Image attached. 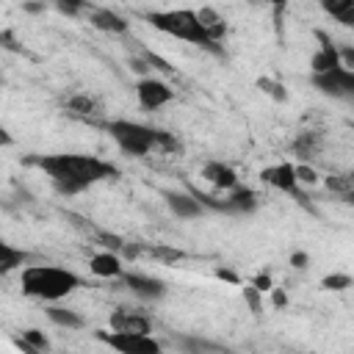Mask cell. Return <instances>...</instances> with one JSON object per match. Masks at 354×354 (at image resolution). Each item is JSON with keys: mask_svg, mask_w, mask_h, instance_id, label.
<instances>
[{"mask_svg": "<svg viewBox=\"0 0 354 354\" xmlns=\"http://www.w3.org/2000/svg\"><path fill=\"white\" fill-rule=\"evenodd\" d=\"M28 166L41 169L53 188L64 196L83 194L86 188L105 183V180H119V169L111 160L94 158V155H77V152H55V155H30L25 158Z\"/></svg>", "mask_w": 354, "mask_h": 354, "instance_id": "6da1fadb", "label": "cell"}, {"mask_svg": "<svg viewBox=\"0 0 354 354\" xmlns=\"http://www.w3.org/2000/svg\"><path fill=\"white\" fill-rule=\"evenodd\" d=\"M108 136L116 141V147L130 155V158H144L149 155L152 149H163V152H180V141L160 130V127H149V124H141V122H133V119H111L105 124Z\"/></svg>", "mask_w": 354, "mask_h": 354, "instance_id": "7a4b0ae2", "label": "cell"}, {"mask_svg": "<svg viewBox=\"0 0 354 354\" xmlns=\"http://www.w3.org/2000/svg\"><path fill=\"white\" fill-rule=\"evenodd\" d=\"M19 282H22L25 296L41 299L50 304L66 299L69 293H75L83 285V279L64 266H25Z\"/></svg>", "mask_w": 354, "mask_h": 354, "instance_id": "3957f363", "label": "cell"}, {"mask_svg": "<svg viewBox=\"0 0 354 354\" xmlns=\"http://www.w3.org/2000/svg\"><path fill=\"white\" fill-rule=\"evenodd\" d=\"M144 19H147L155 30H160V33H166V36L183 39V41H188V44H196V47H202V50H207V53L221 55V47L207 36V30L202 28V22L196 19V11H191V8L147 11Z\"/></svg>", "mask_w": 354, "mask_h": 354, "instance_id": "277c9868", "label": "cell"}, {"mask_svg": "<svg viewBox=\"0 0 354 354\" xmlns=\"http://www.w3.org/2000/svg\"><path fill=\"white\" fill-rule=\"evenodd\" d=\"M94 337L113 348L116 354H163V346L152 335H130V332H111V329H97Z\"/></svg>", "mask_w": 354, "mask_h": 354, "instance_id": "5b68a950", "label": "cell"}, {"mask_svg": "<svg viewBox=\"0 0 354 354\" xmlns=\"http://www.w3.org/2000/svg\"><path fill=\"white\" fill-rule=\"evenodd\" d=\"M310 83H313V88H318L324 97H332V100L354 97V72H348L343 66L329 69L324 75H310Z\"/></svg>", "mask_w": 354, "mask_h": 354, "instance_id": "8992f818", "label": "cell"}, {"mask_svg": "<svg viewBox=\"0 0 354 354\" xmlns=\"http://www.w3.org/2000/svg\"><path fill=\"white\" fill-rule=\"evenodd\" d=\"M136 100L144 111H158L174 100V88L158 77H141L136 83Z\"/></svg>", "mask_w": 354, "mask_h": 354, "instance_id": "52a82bcc", "label": "cell"}, {"mask_svg": "<svg viewBox=\"0 0 354 354\" xmlns=\"http://www.w3.org/2000/svg\"><path fill=\"white\" fill-rule=\"evenodd\" d=\"M119 279H122L124 288H127L136 299H141V301H158V299L166 296V282L158 279V277L138 274V271H124Z\"/></svg>", "mask_w": 354, "mask_h": 354, "instance_id": "ba28073f", "label": "cell"}, {"mask_svg": "<svg viewBox=\"0 0 354 354\" xmlns=\"http://www.w3.org/2000/svg\"><path fill=\"white\" fill-rule=\"evenodd\" d=\"M260 180L282 194H290L296 199L304 202V194L299 191V183H296V171H293V163H274V166H266L260 171Z\"/></svg>", "mask_w": 354, "mask_h": 354, "instance_id": "9c48e42d", "label": "cell"}, {"mask_svg": "<svg viewBox=\"0 0 354 354\" xmlns=\"http://www.w3.org/2000/svg\"><path fill=\"white\" fill-rule=\"evenodd\" d=\"M111 332H130V335H149L152 332V321L149 315L130 310V307H116L108 318Z\"/></svg>", "mask_w": 354, "mask_h": 354, "instance_id": "30bf717a", "label": "cell"}, {"mask_svg": "<svg viewBox=\"0 0 354 354\" xmlns=\"http://www.w3.org/2000/svg\"><path fill=\"white\" fill-rule=\"evenodd\" d=\"M315 39L321 41V47L313 53L310 58V72L313 75H324L329 69H337L340 66V58H337V47L332 44V39L324 33V30H315Z\"/></svg>", "mask_w": 354, "mask_h": 354, "instance_id": "8fae6325", "label": "cell"}, {"mask_svg": "<svg viewBox=\"0 0 354 354\" xmlns=\"http://www.w3.org/2000/svg\"><path fill=\"white\" fill-rule=\"evenodd\" d=\"M171 343L180 354H232L227 346L199 335H171Z\"/></svg>", "mask_w": 354, "mask_h": 354, "instance_id": "7c38bea8", "label": "cell"}, {"mask_svg": "<svg viewBox=\"0 0 354 354\" xmlns=\"http://www.w3.org/2000/svg\"><path fill=\"white\" fill-rule=\"evenodd\" d=\"M202 177H205L216 191H221V194H227V191H232V188L238 185L235 169L227 166V163H221V160H207V163L202 166Z\"/></svg>", "mask_w": 354, "mask_h": 354, "instance_id": "4fadbf2b", "label": "cell"}, {"mask_svg": "<svg viewBox=\"0 0 354 354\" xmlns=\"http://www.w3.org/2000/svg\"><path fill=\"white\" fill-rule=\"evenodd\" d=\"M224 202H227L230 216H249V213H254L257 205H260L257 194H254L249 185H235L232 191L224 194Z\"/></svg>", "mask_w": 354, "mask_h": 354, "instance_id": "5bb4252c", "label": "cell"}, {"mask_svg": "<svg viewBox=\"0 0 354 354\" xmlns=\"http://www.w3.org/2000/svg\"><path fill=\"white\" fill-rule=\"evenodd\" d=\"M160 196L166 199L169 210L177 216V218H199L205 210L202 205L188 194V191H160Z\"/></svg>", "mask_w": 354, "mask_h": 354, "instance_id": "9a60e30c", "label": "cell"}, {"mask_svg": "<svg viewBox=\"0 0 354 354\" xmlns=\"http://www.w3.org/2000/svg\"><path fill=\"white\" fill-rule=\"evenodd\" d=\"M88 22H91L97 30H102V33H116V36L127 33V28H130V22H127L122 14H116V11H111V8H97V6L88 8Z\"/></svg>", "mask_w": 354, "mask_h": 354, "instance_id": "2e32d148", "label": "cell"}, {"mask_svg": "<svg viewBox=\"0 0 354 354\" xmlns=\"http://www.w3.org/2000/svg\"><path fill=\"white\" fill-rule=\"evenodd\" d=\"M88 271L100 279H119L124 274V266H122V257L113 254V252H97L91 254L88 260Z\"/></svg>", "mask_w": 354, "mask_h": 354, "instance_id": "e0dca14e", "label": "cell"}, {"mask_svg": "<svg viewBox=\"0 0 354 354\" xmlns=\"http://www.w3.org/2000/svg\"><path fill=\"white\" fill-rule=\"evenodd\" d=\"M321 147H324V138H321V133H315V130H301V133L290 141V152H293L301 163H310L313 158H318V155H321Z\"/></svg>", "mask_w": 354, "mask_h": 354, "instance_id": "ac0fdd59", "label": "cell"}, {"mask_svg": "<svg viewBox=\"0 0 354 354\" xmlns=\"http://www.w3.org/2000/svg\"><path fill=\"white\" fill-rule=\"evenodd\" d=\"M14 346L22 348L25 354H50V337L36 326L22 329L19 337H14Z\"/></svg>", "mask_w": 354, "mask_h": 354, "instance_id": "d6986e66", "label": "cell"}, {"mask_svg": "<svg viewBox=\"0 0 354 354\" xmlns=\"http://www.w3.org/2000/svg\"><path fill=\"white\" fill-rule=\"evenodd\" d=\"M47 318H50L55 326H64V329H83V326H86V318H83L77 310L58 307V304H50V307H47Z\"/></svg>", "mask_w": 354, "mask_h": 354, "instance_id": "ffe728a7", "label": "cell"}, {"mask_svg": "<svg viewBox=\"0 0 354 354\" xmlns=\"http://www.w3.org/2000/svg\"><path fill=\"white\" fill-rule=\"evenodd\" d=\"M25 263H28V252H25V249H17V246L0 241V277L17 271V268L25 266Z\"/></svg>", "mask_w": 354, "mask_h": 354, "instance_id": "44dd1931", "label": "cell"}, {"mask_svg": "<svg viewBox=\"0 0 354 354\" xmlns=\"http://www.w3.org/2000/svg\"><path fill=\"white\" fill-rule=\"evenodd\" d=\"M66 111L69 113H75V116H91V113H97V100L91 97V94H86V91H77V94H72V97H66Z\"/></svg>", "mask_w": 354, "mask_h": 354, "instance_id": "7402d4cb", "label": "cell"}, {"mask_svg": "<svg viewBox=\"0 0 354 354\" xmlns=\"http://www.w3.org/2000/svg\"><path fill=\"white\" fill-rule=\"evenodd\" d=\"M324 183H326V188H329L332 194L343 196L346 202L354 196V180H351V174H329Z\"/></svg>", "mask_w": 354, "mask_h": 354, "instance_id": "603a6c76", "label": "cell"}, {"mask_svg": "<svg viewBox=\"0 0 354 354\" xmlns=\"http://www.w3.org/2000/svg\"><path fill=\"white\" fill-rule=\"evenodd\" d=\"M324 11L332 14L335 19H340L343 25H354V0H343V3H324Z\"/></svg>", "mask_w": 354, "mask_h": 354, "instance_id": "cb8c5ba5", "label": "cell"}, {"mask_svg": "<svg viewBox=\"0 0 354 354\" xmlns=\"http://www.w3.org/2000/svg\"><path fill=\"white\" fill-rule=\"evenodd\" d=\"M257 88H260L263 94H268L274 102H285V100H288L285 86H282L279 80H274V77H257Z\"/></svg>", "mask_w": 354, "mask_h": 354, "instance_id": "d4e9b609", "label": "cell"}, {"mask_svg": "<svg viewBox=\"0 0 354 354\" xmlns=\"http://www.w3.org/2000/svg\"><path fill=\"white\" fill-rule=\"evenodd\" d=\"M321 288L324 290H346V288H351V277L348 274H326L321 279Z\"/></svg>", "mask_w": 354, "mask_h": 354, "instance_id": "484cf974", "label": "cell"}, {"mask_svg": "<svg viewBox=\"0 0 354 354\" xmlns=\"http://www.w3.org/2000/svg\"><path fill=\"white\" fill-rule=\"evenodd\" d=\"M293 171H296V183L299 185H315L318 177H321L310 163H299V166H293Z\"/></svg>", "mask_w": 354, "mask_h": 354, "instance_id": "4316f807", "label": "cell"}, {"mask_svg": "<svg viewBox=\"0 0 354 354\" xmlns=\"http://www.w3.org/2000/svg\"><path fill=\"white\" fill-rule=\"evenodd\" d=\"M149 254H152V257H158V260H163V263H177V260H183V257H185L180 249H169V246H152V249H149Z\"/></svg>", "mask_w": 354, "mask_h": 354, "instance_id": "83f0119b", "label": "cell"}, {"mask_svg": "<svg viewBox=\"0 0 354 354\" xmlns=\"http://www.w3.org/2000/svg\"><path fill=\"white\" fill-rule=\"evenodd\" d=\"M0 47L8 50V53H25V47L19 44V39H17V33H14L11 28L0 30Z\"/></svg>", "mask_w": 354, "mask_h": 354, "instance_id": "f1b7e54d", "label": "cell"}, {"mask_svg": "<svg viewBox=\"0 0 354 354\" xmlns=\"http://www.w3.org/2000/svg\"><path fill=\"white\" fill-rule=\"evenodd\" d=\"M55 8L61 11V14H66V17H75V14H80V11H86L88 14V3H75V0H58L55 3Z\"/></svg>", "mask_w": 354, "mask_h": 354, "instance_id": "f546056e", "label": "cell"}, {"mask_svg": "<svg viewBox=\"0 0 354 354\" xmlns=\"http://www.w3.org/2000/svg\"><path fill=\"white\" fill-rule=\"evenodd\" d=\"M241 290H243V299H246V304H249V310H252L254 315H260V313H263V301H260V290H254L252 285H243Z\"/></svg>", "mask_w": 354, "mask_h": 354, "instance_id": "4dcf8cb0", "label": "cell"}, {"mask_svg": "<svg viewBox=\"0 0 354 354\" xmlns=\"http://www.w3.org/2000/svg\"><path fill=\"white\" fill-rule=\"evenodd\" d=\"M144 61H147V66H155V69H160V72H171V66H169V61H163L160 55H155V53H144Z\"/></svg>", "mask_w": 354, "mask_h": 354, "instance_id": "1f68e13d", "label": "cell"}, {"mask_svg": "<svg viewBox=\"0 0 354 354\" xmlns=\"http://www.w3.org/2000/svg\"><path fill=\"white\" fill-rule=\"evenodd\" d=\"M252 288L260 290V293H268L274 285H271V277H268V274H257V277L252 279Z\"/></svg>", "mask_w": 354, "mask_h": 354, "instance_id": "d6a6232c", "label": "cell"}, {"mask_svg": "<svg viewBox=\"0 0 354 354\" xmlns=\"http://www.w3.org/2000/svg\"><path fill=\"white\" fill-rule=\"evenodd\" d=\"M290 266L299 268V271L307 268V266H310V254H307V252H293V254H290Z\"/></svg>", "mask_w": 354, "mask_h": 354, "instance_id": "836d02e7", "label": "cell"}, {"mask_svg": "<svg viewBox=\"0 0 354 354\" xmlns=\"http://www.w3.org/2000/svg\"><path fill=\"white\" fill-rule=\"evenodd\" d=\"M268 293H271V301H274L277 307H285V304H288V296H285V290H279V288H271Z\"/></svg>", "mask_w": 354, "mask_h": 354, "instance_id": "e575fe53", "label": "cell"}, {"mask_svg": "<svg viewBox=\"0 0 354 354\" xmlns=\"http://www.w3.org/2000/svg\"><path fill=\"white\" fill-rule=\"evenodd\" d=\"M216 277H218V279H227V282H235V285L241 282V279H238V274H235V271H230V268H216Z\"/></svg>", "mask_w": 354, "mask_h": 354, "instance_id": "d590c367", "label": "cell"}, {"mask_svg": "<svg viewBox=\"0 0 354 354\" xmlns=\"http://www.w3.org/2000/svg\"><path fill=\"white\" fill-rule=\"evenodd\" d=\"M22 11H25V14H44V11H47V6H44V3H25V6H22Z\"/></svg>", "mask_w": 354, "mask_h": 354, "instance_id": "8d00e7d4", "label": "cell"}, {"mask_svg": "<svg viewBox=\"0 0 354 354\" xmlns=\"http://www.w3.org/2000/svg\"><path fill=\"white\" fill-rule=\"evenodd\" d=\"M11 144H14V136L6 127H0V147H11Z\"/></svg>", "mask_w": 354, "mask_h": 354, "instance_id": "74e56055", "label": "cell"}, {"mask_svg": "<svg viewBox=\"0 0 354 354\" xmlns=\"http://www.w3.org/2000/svg\"><path fill=\"white\" fill-rule=\"evenodd\" d=\"M130 66L136 69V72H147L149 66H147V61L144 58H130Z\"/></svg>", "mask_w": 354, "mask_h": 354, "instance_id": "f35d334b", "label": "cell"}, {"mask_svg": "<svg viewBox=\"0 0 354 354\" xmlns=\"http://www.w3.org/2000/svg\"><path fill=\"white\" fill-rule=\"evenodd\" d=\"M0 86H3V77H0Z\"/></svg>", "mask_w": 354, "mask_h": 354, "instance_id": "ab89813d", "label": "cell"}]
</instances>
